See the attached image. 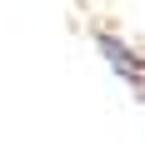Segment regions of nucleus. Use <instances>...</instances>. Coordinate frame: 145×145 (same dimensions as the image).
Returning a JSON list of instances; mask_svg holds the SVG:
<instances>
[{
    "label": "nucleus",
    "mask_w": 145,
    "mask_h": 145,
    "mask_svg": "<svg viewBox=\"0 0 145 145\" xmlns=\"http://www.w3.org/2000/svg\"><path fill=\"white\" fill-rule=\"evenodd\" d=\"M95 45H100V55H105V65L125 80V85L135 90L145 100V55L135 50V45H125L120 35H110V30H95Z\"/></svg>",
    "instance_id": "f257e3e1"
}]
</instances>
